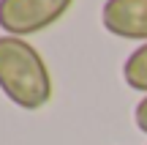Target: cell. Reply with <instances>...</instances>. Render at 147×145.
Here are the masks:
<instances>
[{
	"mask_svg": "<svg viewBox=\"0 0 147 145\" xmlns=\"http://www.w3.org/2000/svg\"><path fill=\"white\" fill-rule=\"evenodd\" d=\"M0 91L27 112L52 99V74L41 52L19 36H0Z\"/></svg>",
	"mask_w": 147,
	"mask_h": 145,
	"instance_id": "obj_1",
	"label": "cell"
},
{
	"mask_svg": "<svg viewBox=\"0 0 147 145\" xmlns=\"http://www.w3.org/2000/svg\"><path fill=\"white\" fill-rule=\"evenodd\" d=\"M74 0H0V27L5 36H30L52 27Z\"/></svg>",
	"mask_w": 147,
	"mask_h": 145,
	"instance_id": "obj_2",
	"label": "cell"
},
{
	"mask_svg": "<svg viewBox=\"0 0 147 145\" xmlns=\"http://www.w3.org/2000/svg\"><path fill=\"white\" fill-rule=\"evenodd\" d=\"M101 25L117 38L147 41V0H106Z\"/></svg>",
	"mask_w": 147,
	"mask_h": 145,
	"instance_id": "obj_3",
	"label": "cell"
},
{
	"mask_svg": "<svg viewBox=\"0 0 147 145\" xmlns=\"http://www.w3.org/2000/svg\"><path fill=\"white\" fill-rule=\"evenodd\" d=\"M123 80H125L128 88L147 93V44L136 47L128 55L125 66H123Z\"/></svg>",
	"mask_w": 147,
	"mask_h": 145,
	"instance_id": "obj_4",
	"label": "cell"
},
{
	"mask_svg": "<svg viewBox=\"0 0 147 145\" xmlns=\"http://www.w3.org/2000/svg\"><path fill=\"white\" fill-rule=\"evenodd\" d=\"M134 123H136V129L142 131V134H147V96L136 104V110H134Z\"/></svg>",
	"mask_w": 147,
	"mask_h": 145,
	"instance_id": "obj_5",
	"label": "cell"
}]
</instances>
